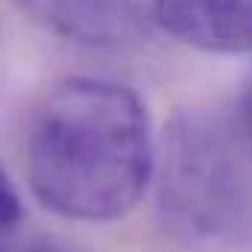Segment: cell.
<instances>
[{"instance_id":"4","label":"cell","mask_w":252,"mask_h":252,"mask_svg":"<svg viewBox=\"0 0 252 252\" xmlns=\"http://www.w3.org/2000/svg\"><path fill=\"white\" fill-rule=\"evenodd\" d=\"M153 18L185 47L217 56L252 53V0H156Z\"/></svg>"},{"instance_id":"2","label":"cell","mask_w":252,"mask_h":252,"mask_svg":"<svg viewBox=\"0 0 252 252\" xmlns=\"http://www.w3.org/2000/svg\"><path fill=\"white\" fill-rule=\"evenodd\" d=\"M158 196L164 220L199 241L232 238L250 220L244 164L229 141L205 124L190 121L170 135Z\"/></svg>"},{"instance_id":"3","label":"cell","mask_w":252,"mask_h":252,"mask_svg":"<svg viewBox=\"0 0 252 252\" xmlns=\"http://www.w3.org/2000/svg\"><path fill=\"white\" fill-rule=\"evenodd\" d=\"M15 6L47 32L88 47H126L147 32V15L135 0H15Z\"/></svg>"},{"instance_id":"7","label":"cell","mask_w":252,"mask_h":252,"mask_svg":"<svg viewBox=\"0 0 252 252\" xmlns=\"http://www.w3.org/2000/svg\"><path fill=\"white\" fill-rule=\"evenodd\" d=\"M24 252H64L59 247H50V244H32V247H27Z\"/></svg>"},{"instance_id":"5","label":"cell","mask_w":252,"mask_h":252,"mask_svg":"<svg viewBox=\"0 0 252 252\" xmlns=\"http://www.w3.org/2000/svg\"><path fill=\"white\" fill-rule=\"evenodd\" d=\"M21 217H24V205H21V196L12 185L9 176H3V188H0V220H3V229L6 232H15L21 226Z\"/></svg>"},{"instance_id":"1","label":"cell","mask_w":252,"mask_h":252,"mask_svg":"<svg viewBox=\"0 0 252 252\" xmlns=\"http://www.w3.org/2000/svg\"><path fill=\"white\" fill-rule=\"evenodd\" d=\"M27 182L53 214L112 223L156 176V141L144 100L121 82L70 76L35 106L27 129Z\"/></svg>"},{"instance_id":"6","label":"cell","mask_w":252,"mask_h":252,"mask_svg":"<svg viewBox=\"0 0 252 252\" xmlns=\"http://www.w3.org/2000/svg\"><path fill=\"white\" fill-rule=\"evenodd\" d=\"M241 124H244V132L252 141V70L244 82V94H241Z\"/></svg>"}]
</instances>
